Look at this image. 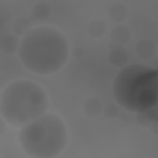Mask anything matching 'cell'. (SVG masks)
I'll return each instance as SVG.
<instances>
[{
	"instance_id": "6da1fadb",
	"label": "cell",
	"mask_w": 158,
	"mask_h": 158,
	"mask_svg": "<svg viewBox=\"0 0 158 158\" xmlns=\"http://www.w3.org/2000/svg\"><path fill=\"white\" fill-rule=\"evenodd\" d=\"M19 58L30 72L49 75L60 70L69 57L67 37L57 28L41 26L30 28L20 40Z\"/></svg>"
},
{
	"instance_id": "7a4b0ae2",
	"label": "cell",
	"mask_w": 158,
	"mask_h": 158,
	"mask_svg": "<svg viewBox=\"0 0 158 158\" xmlns=\"http://www.w3.org/2000/svg\"><path fill=\"white\" fill-rule=\"evenodd\" d=\"M112 94L122 109L131 112L153 110L158 99V72L146 64H128L115 75Z\"/></svg>"
},
{
	"instance_id": "3957f363",
	"label": "cell",
	"mask_w": 158,
	"mask_h": 158,
	"mask_svg": "<svg viewBox=\"0 0 158 158\" xmlns=\"http://www.w3.org/2000/svg\"><path fill=\"white\" fill-rule=\"evenodd\" d=\"M46 91L31 80H17L9 84L0 95L1 117L14 127H22L48 110Z\"/></svg>"
},
{
	"instance_id": "277c9868",
	"label": "cell",
	"mask_w": 158,
	"mask_h": 158,
	"mask_svg": "<svg viewBox=\"0 0 158 158\" xmlns=\"http://www.w3.org/2000/svg\"><path fill=\"white\" fill-rule=\"evenodd\" d=\"M19 142L22 151L30 157L52 158L65 148L68 131L59 116L43 114L21 127Z\"/></svg>"
},
{
	"instance_id": "5b68a950",
	"label": "cell",
	"mask_w": 158,
	"mask_h": 158,
	"mask_svg": "<svg viewBox=\"0 0 158 158\" xmlns=\"http://www.w3.org/2000/svg\"><path fill=\"white\" fill-rule=\"evenodd\" d=\"M109 16L115 22H122L128 16V10L123 4H114L109 10Z\"/></svg>"
},
{
	"instance_id": "8992f818",
	"label": "cell",
	"mask_w": 158,
	"mask_h": 158,
	"mask_svg": "<svg viewBox=\"0 0 158 158\" xmlns=\"http://www.w3.org/2000/svg\"><path fill=\"white\" fill-rule=\"evenodd\" d=\"M20 41L15 35H6L0 40V48L5 53H14L19 49Z\"/></svg>"
},
{
	"instance_id": "52a82bcc",
	"label": "cell",
	"mask_w": 158,
	"mask_h": 158,
	"mask_svg": "<svg viewBox=\"0 0 158 158\" xmlns=\"http://www.w3.org/2000/svg\"><path fill=\"white\" fill-rule=\"evenodd\" d=\"M83 109H84V112L88 115V116H98L101 111H102V105L101 102L96 99V98H89L85 100L84 105H83Z\"/></svg>"
},
{
	"instance_id": "ba28073f",
	"label": "cell",
	"mask_w": 158,
	"mask_h": 158,
	"mask_svg": "<svg viewBox=\"0 0 158 158\" xmlns=\"http://www.w3.org/2000/svg\"><path fill=\"white\" fill-rule=\"evenodd\" d=\"M106 32V25L101 20H93L88 25V33L94 38H100Z\"/></svg>"
},
{
	"instance_id": "9c48e42d",
	"label": "cell",
	"mask_w": 158,
	"mask_h": 158,
	"mask_svg": "<svg viewBox=\"0 0 158 158\" xmlns=\"http://www.w3.org/2000/svg\"><path fill=\"white\" fill-rule=\"evenodd\" d=\"M127 59H128V54L126 53L125 49H114L109 54V60L115 67L123 65L127 62Z\"/></svg>"
},
{
	"instance_id": "30bf717a",
	"label": "cell",
	"mask_w": 158,
	"mask_h": 158,
	"mask_svg": "<svg viewBox=\"0 0 158 158\" xmlns=\"http://www.w3.org/2000/svg\"><path fill=\"white\" fill-rule=\"evenodd\" d=\"M111 38L116 42H120V43H125L130 40V31L126 28V27H122V26H118V27H115L111 32Z\"/></svg>"
},
{
	"instance_id": "8fae6325",
	"label": "cell",
	"mask_w": 158,
	"mask_h": 158,
	"mask_svg": "<svg viewBox=\"0 0 158 158\" xmlns=\"http://www.w3.org/2000/svg\"><path fill=\"white\" fill-rule=\"evenodd\" d=\"M30 30V23L26 19H17L14 23V32L16 35H25Z\"/></svg>"
},
{
	"instance_id": "7c38bea8",
	"label": "cell",
	"mask_w": 158,
	"mask_h": 158,
	"mask_svg": "<svg viewBox=\"0 0 158 158\" xmlns=\"http://www.w3.org/2000/svg\"><path fill=\"white\" fill-rule=\"evenodd\" d=\"M33 12H35V15H36L38 19H46V17L51 14V9L47 6V4L41 2V4H37V5L35 6Z\"/></svg>"
},
{
	"instance_id": "4fadbf2b",
	"label": "cell",
	"mask_w": 158,
	"mask_h": 158,
	"mask_svg": "<svg viewBox=\"0 0 158 158\" xmlns=\"http://www.w3.org/2000/svg\"><path fill=\"white\" fill-rule=\"evenodd\" d=\"M5 120L2 117H0V135H2L5 132Z\"/></svg>"
}]
</instances>
